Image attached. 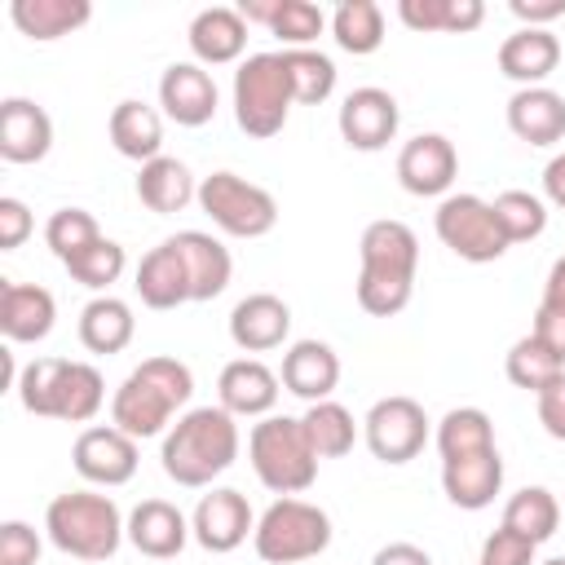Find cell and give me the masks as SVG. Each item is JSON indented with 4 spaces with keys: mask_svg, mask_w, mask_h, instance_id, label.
Instances as JSON below:
<instances>
[{
    "mask_svg": "<svg viewBox=\"0 0 565 565\" xmlns=\"http://www.w3.org/2000/svg\"><path fill=\"white\" fill-rule=\"evenodd\" d=\"M185 40H190V53L199 66H230L247 49V22L234 4H207L190 18Z\"/></svg>",
    "mask_w": 565,
    "mask_h": 565,
    "instance_id": "obj_22",
    "label": "cell"
},
{
    "mask_svg": "<svg viewBox=\"0 0 565 565\" xmlns=\"http://www.w3.org/2000/svg\"><path fill=\"white\" fill-rule=\"evenodd\" d=\"M530 335H534L539 344H547V349H552V353L565 362V309H556V305H543V300H539Z\"/></svg>",
    "mask_w": 565,
    "mask_h": 565,
    "instance_id": "obj_48",
    "label": "cell"
},
{
    "mask_svg": "<svg viewBox=\"0 0 565 565\" xmlns=\"http://www.w3.org/2000/svg\"><path fill=\"white\" fill-rule=\"evenodd\" d=\"M199 207L230 238H265L278 225L274 194L265 185L238 177V172H212V177H203L199 181Z\"/></svg>",
    "mask_w": 565,
    "mask_h": 565,
    "instance_id": "obj_9",
    "label": "cell"
},
{
    "mask_svg": "<svg viewBox=\"0 0 565 565\" xmlns=\"http://www.w3.org/2000/svg\"><path fill=\"white\" fill-rule=\"evenodd\" d=\"M459 172V150L441 132H419L397 150V181L415 199H437L455 185Z\"/></svg>",
    "mask_w": 565,
    "mask_h": 565,
    "instance_id": "obj_15",
    "label": "cell"
},
{
    "mask_svg": "<svg viewBox=\"0 0 565 565\" xmlns=\"http://www.w3.org/2000/svg\"><path fill=\"white\" fill-rule=\"evenodd\" d=\"M247 459H252V472L260 477V486L274 490L278 499L309 490L318 477V455L296 415H265L260 424H252Z\"/></svg>",
    "mask_w": 565,
    "mask_h": 565,
    "instance_id": "obj_6",
    "label": "cell"
},
{
    "mask_svg": "<svg viewBox=\"0 0 565 565\" xmlns=\"http://www.w3.org/2000/svg\"><path fill=\"white\" fill-rule=\"evenodd\" d=\"M441 490L455 508L463 512H481L494 503V494L503 490V459L499 446L477 450V455H459V459H441Z\"/></svg>",
    "mask_w": 565,
    "mask_h": 565,
    "instance_id": "obj_21",
    "label": "cell"
},
{
    "mask_svg": "<svg viewBox=\"0 0 565 565\" xmlns=\"http://www.w3.org/2000/svg\"><path fill=\"white\" fill-rule=\"evenodd\" d=\"M371 565H433V556H428L419 543L397 539V543H384V547L371 556Z\"/></svg>",
    "mask_w": 565,
    "mask_h": 565,
    "instance_id": "obj_50",
    "label": "cell"
},
{
    "mask_svg": "<svg viewBox=\"0 0 565 565\" xmlns=\"http://www.w3.org/2000/svg\"><path fill=\"white\" fill-rule=\"evenodd\" d=\"M71 463L88 486H124L137 477V441L115 424H93L75 437Z\"/></svg>",
    "mask_w": 565,
    "mask_h": 565,
    "instance_id": "obj_14",
    "label": "cell"
},
{
    "mask_svg": "<svg viewBox=\"0 0 565 565\" xmlns=\"http://www.w3.org/2000/svg\"><path fill=\"white\" fill-rule=\"evenodd\" d=\"M397 18L411 31H419V35H433V31H446L450 35L455 0H397Z\"/></svg>",
    "mask_w": 565,
    "mask_h": 565,
    "instance_id": "obj_44",
    "label": "cell"
},
{
    "mask_svg": "<svg viewBox=\"0 0 565 565\" xmlns=\"http://www.w3.org/2000/svg\"><path fill=\"white\" fill-rule=\"evenodd\" d=\"M137 199H141L150 212L172 216V212L199 203V181H194V172H190L181 159L159 154V159H150V163L137 168Z\"/></svg>",
    "mask_w": 565,
    "mask_h": 565,
    "instance_id": "obj_30",
    "label": "cell"
},
{
    "mask_svg": "<svg viewBox=\"0 0 565 565\" xmlns=\"http://www.w3.org/2000/svg\"><path fill=\"white\" fill-rule=\"evenodd\" d=\"M252 547L265 565H300V561H313L331 547V516L309 503V499H296V494H282L274 499L260 516H256V534H252Z\"/></svg>",
    "mask_w": 565,
    "mask_h": 565,
    "instance_id": "obj_7",
    "label": "cell"
},
{
    "mask_svg": "<svg viewBox=\"0 0 565 565\" xmlns=\"http://www.w3.org/2000/svg\"><path fill=\"white\" fill-rule=\"evenodd\" d=\"M172 247L181 252L185 260V274H190V300H216L225 287H230V274H234V260H230V247L203 230H181L172 234Z\"/></svg>",
    "mask_w": 565,
    "mask_h": 565,
    "instance_id": "obj_27",
    "label": "cell"
},
{
    "mask_svg": "<svg viewBox=\"0 0 565 565\" xmlns=\"http://www.w3.org/2000/svg\"><path fill=\"white\" fill-rule=\"evenodd\" d=\"M53 150V119L31 97L0 102V159L4 163H40Z\"/></svg>",
    "mask_w": 565,
    "mask_h": 565,
    "instance_id": "obj_19",
    "label": "cell"
},
{
    "mask_svg": "<svg viewBox=\"0 0 565 565\" xmlns=\"http://www.w3.org/2000/svg\"><path fill=\"white\" fill-rule=\"evenodd\" d=\"M362 437H366V450L380 463H411L428 441V415L415 397L393 393V397H380L366 411Z\"/></svg>",
    "mask_w": 565,
    "mask_h": 565,
    "instance_id": "obj_11",
    "label": "cell"
},
{
    "mask_svg": "<svg viewBox=\"0 0 565 565\" xmlns=\"http://www.w3.org/2000/svg\"><path fill=\"white\" fill-rule=\"evenodd\" d=\"M503 371H508V380L516 384V388H525V393H539V388H547L561 371H565V362L547 349V344H539L534 335H521L512 349H508V358H503Z\"/></svg>",
    "mask_w": 565,
    "mask_h": 565,
    "instance_id": "obj_40",
    "label": "cell"
},
{
    "mask_svg": "<svg viewBox=\"0 0 565 565\" xmlns=\"http://www.w3.org/2000/svg\"><path fill=\"white\" fill-rule=\"evenodd\" d=\"M278 4L282 0H243V4H234L238 13H243V22L252 26V22H260V26H274V18H278Z\"/></svg>",
    "mask_w": 565,
    "mask_h": 565,
    "instance_id": "obj_52",
    "label": "cell"
},
{
    "mask_svg": "<svg viewBox=\"0 0 565 565\" xmlns=\"http://www.w3.org/2000/svg\"><path fill=\"white\" fill-rule=\"evenodd\" d=\"M18 402L26 415L62 419V424H88L106 402V380L93 362L71 358H35L18 371Z\"/></svg>",
    "mask_w": 565,
    "mask_h": 565,
    "instance_id": "obj_4",
    "label": "cell"
},
{
    "mask_svg": "<svg viewBox=\"0 0 565 565\" xmlns=\"http://www.w3.org/2000/svg\"><path fill=\"white\" fill-rule=\"evenodd\" d=\"M190 534H194V543L203 552L225 556V552L243 547L247 534H256V512H252V503H247L243 490L221 486V490H212V494L199 499V508L190 516Z\"/></svg>",
    "mask_w": 565,
    "mask_h": 565,
    "instance_id": "obj_13",
    "label": "cell"
},
{
    "mask_svg": "<svg viewBox=\"0 0 565 565\" xmlns=\"http://www.w3.org/2000/svg\"><path fill=\"white\" fill-rule=\"evenodd\" d=\"M9 18L26 40L49 44V40H62V35L79 31L93 18V4L88 0H13Z\"/></svg>",
    "mask_w": 565,
    "mask_h": 565,
    "instance_id": "obj_32",
    "label": "cell"
},
{
    "mask_svg": "<svg viewBox=\"0 0 565 565\" xmlns=\"http://www.w3.org/2000/svg\"><path fill=\"white\" fill-rule=\"evenodd\" d=\"M216 102H221L216 79H212L207 66H199V62H172V66L159 75V106H163V115H168L172 124H181V128H203V124H212Z\"/></svg>",
    "mask_w": 565,
    "mask_h": 565,
    "instance_id": "obj_17",
    "label": "cell"
},
{
    "mask_svg": "<svg viewBox=\"0 0 565 565\" xmlns=\"http://www.w3.org/2000/svg\"><path fill=\"white\" fill-rule=\"evenodd\" d=\"M291 106H296V97H291L282 49L278 53H247L234 71V119H238V128L256 141H269V137L282 132Z\"/></svg>",
    "mask_w": 565,
    "mask_h": 565,
    "instance_id": "obj_8",
    "label": "cell"
},
{
    "mask_svg": "<svg viewBox=\"0 0 565 565\" xmlns=\"http://www.w3.org/2000/svg\"><path fill=\"white\" fill-rule=\"evenodd\" d=\"M40 561V534L26 521L0 525V565H35Z\"/></svg>",
    "mask_w": 565,
    "mask_h": 565,
    "instance_id": "obj_45",
    "label": "cell"
},
{
    "mask_svg": "<svg viewBox=\"0 0 565 565\" xmlns=\"http://www.w3.org/2000/svg\"><path fill=\"white\" fill-rule=\"evenodd\" d=\"M397 124H402L397 97H393L388 88H375V84L353 88V93L340 102V115H335V128H340L344 146H349V150H362V154L384 150V146L397 137Z\"/></svg>",
    "mask_w": 565,
    "mask_h": 565,
    "instance_id": "obj_12",
    "label": "cell"
},
{
    "mask_svg": "<svg viewBox=\"0 0 565 565\" xmlns=\"http://www.w3.org/2000/svg\"><path fill=\"white\" fill-rule=\"evenodd\" d=\"M238 446L243 437L225 406H194L177 415V424L163 433L159 463L177 486L199 490V486H212L238 459Z\"/></svg>",
    "mask_w": 565,
    "mask_h": 565,
    "instance_id": "obj_3",
    "label": "cell"
},
{
    "mask_svg": "<svg viewBox=\"0 0 565 565\" xmlns=\"http://www.w3.org/2000/svg\"><path fill=\"white\" fill-rule=\"evenodd\" d=\"M124 269H128V256H124V247H119L115 238H106V234L66 260V274H71L79 287L97 291V296H106V287L119 282Z\"/></svg>",
    "mask_w": 565,
    "mask_h": 565,
    "instance_id": "obj_38",
    "label": "cell"
},
{
    "mask_svg": "<svg viewBox=\"0 0 565 565\" xmlns=\"http://www.w3.org/2000/svg\"><path fill=\"white\" fill-rule=\"evenodd\" d=\"M433 230L441 247H450L468 265H490L512 247L494 221V207L477 194H446L433 212Z\"/></svg>",
    "mask_w": 565,
    "mask_h": 565,
    "instance_id": "obj_10",
    "label": "cell"
},
{
    "mask_svg": "<svg viewBox=\"0 0 565 565\" xmlns=\"http://www.w3.org/2000/svg\"><path fill=\"white\" fill-rule=\"evenodd\" d=\"M287 335H291V305L274 291H252L230 309V340L243 353L282 349Z\"/></svg>",
    "mask_w": 565,
    "mask_h": 565,
    "instance_id": "obj_18",
    "label": "cell"
},
{
    "mask_svg": "<svg viewBox=\"0 0 565 565\" xmlns=\"http://www.w3.org/2000/svg\"><path fill=\"white\" fill-rule=\"evenodd\" d=\"M534 552H539V547H534L525 534L499 525V530L486 534V543H481V561H477V565H539Z\"/></svg>",
    "mask_w": 565,
    "mask_h": 565,
    "instance_id": "obj_43",
    "label": "cell"
},
{
    "mask_svg": "<svg viewBox=\"0 0 565 565\" xmlns=\"http://www.w3.org/2000/svg\"><path fill=\"white\" fill-rule=\"evenodd\" d=\"M44 530L57 552L75 561H110L128 539V521L110 494L66 490L44 508Z\"/></svg>",
    "mask_w": 565,
    "mask_h": 565,
    "instance_id": "obj_5",
    "label": "cell"
},
{
    "mask_svg": "<svg viewBox=\"0 0 565 565\" xmlns=\"http://www.w3.org/2000/svg\"><path fill=\"white\" fill-rule=\"evenodd\" d=\"M543 565H565V556H552V561H543Z\"/></svg>",
    "mask_w": 565,
    "mask_h": 565,
    "instance_id": "obj_54",
    "label": "cell"
},
{
    "mask_svg": "<svg viewBox=\"0 0 565 565\" xmlns=\"http://www.w3.org/2000/svg\"><path fill=\"white\" fill-rule=\"evenodd\" d=\"M282 388L296 393L300 402H327L340 384V358L327 340H296L287 353H282V371H278Z\"/></svg>",
    "mask_w": 565,
    "mask_h": 565,
    "instance_id": "obj_24",
    "label": "cell"
},
{
    "mask_svg": "<svg viewBox=\"0 0 565 565\" xmlns=\"http://www.w3.org/2000/svg\"><path fill=\"white\" fill-rule=\"evenodd\" d=\"M490 207H494V221L508 243H530L547 230V203L530 190H503V194H494Z\"/></svg>",
    "mask_w": 565,
    "mask_h": 565,
    "instance_id": "obj_39",
    "label": "cell"
},
{
    "mask_svg": "<svg viewBox=\"0 0 565 565\" xmlns=\"http://www.w3.org/2000/svg\"><path fill=\"white\" fill-rule=\"evenodd\" d=\"M543 203H552V207L565 212V150L552 154L547 168H543Z\"/></svg>",
    "mask_w": 565,
    "mask_h": 565,
    "instance_id": "obj_51",
    "label": "cell"
},
{
    "mask_svg": "<svg viewBox=\"0 0 565 565\" xmlns=\"http://www.w3.org/2000/svg\"><path fill=\"white\" fill-rule=\"evenodd\" d=\"M331 35L344 53L366 57L384 44V9L375 0H340L331 13Z\"/></svg>",
    "mask_w": 565,
    "mask_h": 565,
    "instance_id": "obj_33",
    "label": "cell"
},
{
    "mask_svg": "<svg viewBox=\"0 0 565 565\" xmlns=\"http://www.w3.org/2000/svg\"><path fill=\"white\" fill-rule=\"evenodd\" d=\"M194 397V375L181 358H146L124 375L110 397V424L132 441L159 437L172 428V415Z\"/></svg>",
    "mask_w": 565,
    "mask_h": 565,
    "instance_id": "obj_2",
    "label": "cell"
},
{
    "mask_svg": "<svg viewBox=\"0 0 565 565\" xmlns=\"http://www.w3.org/2000/svg\"><path fill=\"white\" fill-rule=\"evenodd\" d=\"M296 106H318L335 93V62L318 49H282Z\"/></svg>",
    "mask_w": 565,
    "mask_h": 565,
    "instance_id": "obj_37",
    "label": "cell"
},
{
    "mask_svg": "<svg viewBox=\"0 0 565 565\" xmlns=\"http://www.w3.org/2000/svg\"><path fill=\"white\" fill-rule=\"evenodd\" d=\"M358 282H353V296L362 305V313L371 318H393L411 305L415 296V269H419V238L406 221H393V216H380L362 230V243H358Z\"/></svg>",
    "mask_w": 565,
    "mask_h": 565,
    "instance_id": "obj_1",
    "label": "cell"
},
{
    "mask_svg": "<svg viewBox=\"0 0 565 565\" xmlns=\"http://www.w3.org/2000/svg\"><path fill=\"white\" fill-rule=\"evenodd\" d=\"M543 305L565 309V256H556V260H552V269H547V282H543Z\"/></svg>",
    "mask_w": 565,
    "mask_h": 565,
    "instance_id": "obj_53",
    "label": "cell"
},
{
    "mask_svg": "<svg viewBox=\"0 0 565 565\" xmlns=\"http://www.w3.org/2000/svg\"><path fill=\"white\" fill-rule=\"evenodd\" d=\"M556 66H561V40L547 26H516L499 44V71L521 88H539Z\"/></svg>",
    "mask_w": 565,
    "mask_h": 565,
    "instance_id": "obj_25",
    "label": "cell"
},
{
    "mask_svg": "<svg viewBox=\"0 0 565 565\" xmlns=\"http://www.w3.org/2000/svg\"><path fill=\"white\" fill-rule=\"evenodd\" d=\"M57 322V300L35 282H0V335L9 344H40Z\"/></svg>",
    "mask_w": 565,
    "mask_h": 565,
    "instance_id": "obj_20",
    "label": "cell"
},
{
    "mask_svg": "<svg viewBox=\"0 0 565 565\" xmlns=\"http://www.w3.org/2000/svg\"><path fill=\"white\" fill-rule=\"evenodd\" d=\"M508 9L521 18V26H547V22L565 18V0H512Z\"/></svg>",
    "mask_w": 565,
    "mask_h": 565,
    "instance_id": "obj_49",
    "label": "cell"
},
{
    "mask_svg": "<svg viewBox=\"0 0 565 565\" xmlns=\"http://www.w3.org/2000/svg\"><path fill=\"white\" fill-rule=\"evenodd\" d=\"M534 411H539L543 433H547L552 441H565V371H561L547 388L534 393Z\"/></svg>",
    "mask_w": 565,
    "mask_h": 565,
    "instance_id": "obj_47",
    "label": "cell"
},
{
    "mask_svg": "<svg viewBox=\"0 0 565 565\" xmlns=\"http://www.w3.org/2000/svg\"><path fill=\"white\" fill-rule=\"evenodd\" d=\"M132 287H137L146 309H177V305L190 300V274H185V260L172 247V238H163L159 247H150L141 256Z\"/></svg>",
    "mask_w": 565,
    "mask_h": 565,
    "instance_id": "obj_28",
    "label": "cell"
},
{
    "mask_svg": "<svg viewBox=\"0 0 565 565\" xmlns=\"http://www.w3.org/2000/svg\"><path fill=\"white\" fill-rule=\"evenodd\" d=\"M278 393H282V380L260 358H234V362L221 366V380H216V397L221 402L216 406H225L234 419H265V415H274Z\"/></svg>",
    "mask_w": 565,
    "mask_h": 565,
    "instance_id": "obj_16",
    "label": "cell"
},
{
    "mask_svg": "<svg viewBox=\"0 0 565 565\" xmlns=\"http://www.w3.org/2000/svg\"><path fill=\"white\" fill-rule=\"evenodd\" d=\"M106 132H110V146L132 163H150L163 154V115L137 97H128L110 110Z\"/></svg>",
    "mask_w": 565,
    "mask_h": 565,
    "instance_id": "obj_29",
    "label": "cell"
},
{
    "mask_svg": "<svg viewBox=\"0 0 565 565\" xmlns=\"http://www.w3.org/2000/svg\"><path fill=\"white\" fill-rule=\"evenodd\" d=\"M190 539L194 534H190L185 512L168 499H141L128 512V543L150 561H172Z\"/></svg>",
    "mask_w": 565,
    "mask_h": 565,
    "instance_id": "obj_23",
    "label": "cell"
},
{
    "mask_svg": "<svg viewBox=\"0 0 565 565\" xmlns=\"http://www.w3.org/2000/svg\"><path fill=\"white\" fill-rule=\"evenodd\" d=\"M31 230H35L31 207H26L22 199L4 194V199H0V252H18V247L26 243Z\"/></svg>",
    "mask_w": 565,
    "mask_h": 565,
    "instance_id": "obj_46",
    "label": "cell"
},
{
    "mask_svg": "<svg viewBox=\"0 0 565 565\" xmlns=\"http://www.w3.org/2000/svg\"><path fill=\"white\" fill-rule=\"evenodd\" d=\"M132 331H137V318H132V309H128V300H119V296H93L84 309H79V344L88 349V353H102V358H110V353H119V349H128L132 344Z\"/></svg>",
    "mask_w": 565,
    "mask_h": 565,
    "instance_id": "obj_31",
    "label": "cell"
},
{
    "mask_svg": "<svg viewBox=\"0 0 565 565\" xmlns=\"http://www.w3.org/2000/svg\"><path fill=\"white\" fill-rule=\"evenodd\" d=\"M494 446V424L481 406H455L441 415L437 424V455L441 459H459V455H477Z\"/></svg>",
    "mask_w": 565,
    "mask_h": 565,
    "instance_id": "obj_36",
    "label": "cell"
},
{
    "mask_svg": "<svg viewBox=\"0 0 565 565\" xmlns=\"http://www.w3.org/2000/svg\"><path fill=\"white\" fill-rule=\"evenodd\" d=\"M300 424H305L309 446H313L318 459H340V455H349L353 441H358V424H353L349 406H340L335 397L313 402V406L300 415Z\"/></svg>",
    "mask_w": 565,
    "mask_h": 565,
    "instance_id": "obj_34",
    "label": "cell"
},
{
    "mask_svg": "<svg viewBox=\"0 0 565 565\" xmlns=\"http://www.w3.org/2000/svg\"><path fill=\"white\" fill-rule=\"evenodd\" d=\"M327 26H331V22H327V13H322L313 0H282L269 31L282 40V49H313V40H318Z\"/></svg>",
    "mask_w": 565,
    "mask_h": 565,
    "instance_id": "obj_42",
    "label": "cell"
},
{
    "mask_svg": "<svg viewBox=\"0 0 565 565\" xmlns=\"http://www.w3.org/2000/svg\"><path fill=\"white\" fill-rule=\"evenodd\" d=\"M503 525L516 530V534H525V539L539 547V543H547V539L556 534V525H561V503H556V494H552L547 486H525V490H516V494L508 499Z\"/></svg>",
    "mask_w": 565,
    "mask_h": 565,
    "instance_id": "obj_35",
    "label": "cell"
},
{
    "mask_svg": "<svg viewBox=\"0 0 565 565\" xmlns=\"http://www.w3.org/2000/svg\"><path fill=\"white\" fill-rule=\"evenodd\" d=\"M508 128L525 146H556L565 137V97L547 84L516 88L508 97Z\"/></svg>",
    "mask_w": 565,
    "mask_h": 565,
    "instance_id": "obj_26",
    "label": "cell"
},
{
    "mask_svg": "<svg viewBox=\"0 0 565 565\" xmlns=\"http://www.w3.org/2000/svg\"><path fill=\"white\" fill-rule=\"evenodd\" d=\"M102 238V225H97V216L88 212V207H57L49 221H44V243H49V252L66 265L75 252H84L88 243H97Z\"/></svg>",
    "mask_w": 565,
    "mask_h": 565,
    "instance_id": "obj_41",
    "label": "cell"
}]
</instances>
